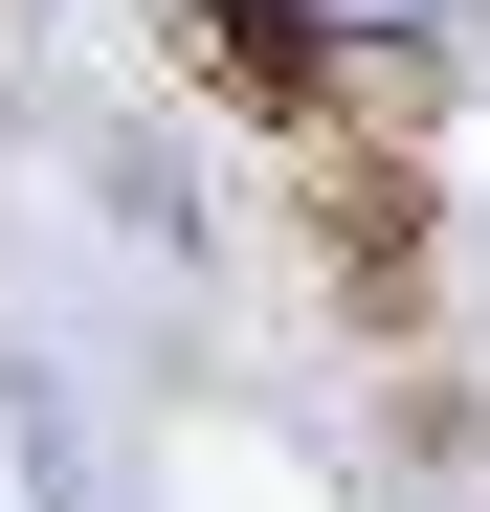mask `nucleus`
<instances>
[{"instance_id": "1", "label": "nucleus", "mask_w": 490, "mask_h": 512, "mask_svg": "<svg viewBox=\"0 0 490 512\" xmlns=\"http://www.w3.org/2000/svg\"><path fill=\"white\" fill-rule=\"evenodd\" d=\"M179 45L223 67L245 112H357V67H335V23H290V0H179Z\"/></svg>"}, {"instance_id": "2", "label": "nucleus", "mask_w": 490, "mask_h": 512, "mask_svg": "<svg viewBox=\"0 0 490 512\" xmlns=\"http://www.w3.org/2000/svg\"><path fill=\"white\" fill-rule=\"evenodd\" d=\"M335 290L424 312V179H401V156H335Z\"/></svg>"}]
</instances>
